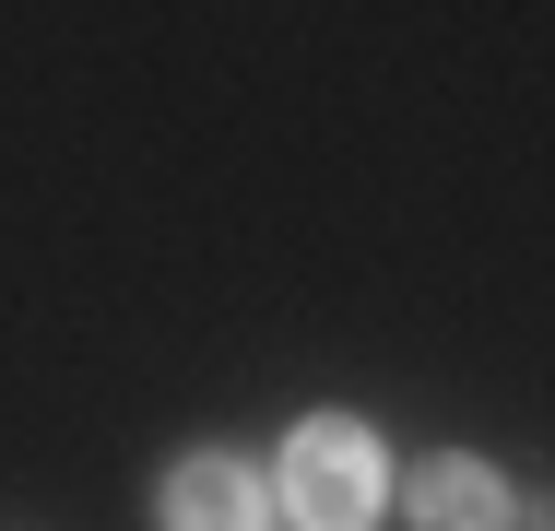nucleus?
Masks as SVG:
<instances>
[{
    "label": "nucleus",
    "instance_id": "obj_1",
    "mask_svg": "<svg viewBox=\"0 0 555 531\" xmlns=\"http://www.w3.org/2000/svg\"><path fill=\"white\" fill-rule=\"evenodd\" d=\"M378 437L354 414H308L296 437H284V508H296V531H366V508H378Z\"/></svg>",
    "mask_w": 555,
    "mask_h": 531
},
{
    "label": "nucleus",
    "instance_id": "obj_2",
    "mask_svg": "<svg viewBox=\"0 0 555 531\" xmlns=\"http://www.w3.org/2000/svg\"><path fill=\"white\" fill-rule=\"evenodd\" d=\"M166 531H260V484L202 449V461L166 472Z\"/></svg>",
    "mask_w": 555,
    "mask_h": 531
},
{
    "label": "nucleus",
    "instance_id": "obj_3",
    "mask_svg": "<svg viewBox=\"0 0 555 531\" xmlns=\"http://www.w3.org/2000/svg\"><path fill=\"white\" fill-rule=\"evenodd\" d=\"M414 520L426 531H508V484L485 461H426L414 472Z\"/></svg>",
    "mask_w": 555,
    "mask_h": 531
}]
</instances>
